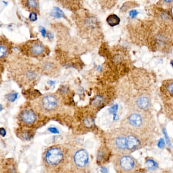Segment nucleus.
<instances>
[{
    "mask_svg": "<svg viewBox=\"0 0 173 173\" xmlns=\"http://www.w3.org/2000/svg\"><path fill=\"white\" fill-rule=\"evenodd\" d=\"M67 157V152L59 145H54L46 149L42 157L45 173H58L62 169Z\"/></svg>",
    "mask_w": 173,
    "mask_h": 173,
    "instance_id": "f257e3e1",
    "label": "nucleus"
},
{
    "mask_svg": "<svg viewBox=\"0 0 173 173\" xmlns=\"http://www.w3.org/2000/svg\"><path fill=\"white\" fill-rule=\"evenodd\" d=\"M114 157L115 167L122 173H133L140 167L138 161L130 154H116Z\"/></svg>",
    "mask_w": 173,
    "mask_h": 173,
    "instance_id": "f03ea898",
    "label": "nucleus"
},
{
    "mask_svg": "<svg viewBox=\"0 0 173 173\" xmlns=\"http://www.w3.org/2000/svg\"><path fill=\"white\" fill-rule=\"evenodd\" d=\"M128 134H116L110 139L109 145L116 154H130L128 149Z\"/></svg>",
    "mask_w": 173,
    "mask_h": 173,
    "instance_id": "7ed1b4c3",
    "label": "nucleus"
},
{
    "mask_svg": "<svg viewBox=\"0 0 173 173\" xmlns=\"http://www.w3.org/2000/svg\"><path fill=\"white\" fill-rule=\"evenodd\" d=\"M58 104V98L53 95H46L41 98L40 105L46 112H51L56 110Z\"/></svg>",
    "mask_w": 173,
    "mask_h": 173,
    "instance_id": "20e7f679",
    "label": "nucleus"
},
{
    "mask_svg": "<svg viewBox=\"0 0 173 173\" xmlns=\"http://www.w3.org/2000/svg\"><path fill=\"white\" fill-rule=\"evenodd\" d=\"M73 160L75 165L79 168H84L89 162V153L85 149H80L75 153Z\"/></svg>",
    "mask_w": 173,
    "mask_h": 173,
    "instance_id": "39448f33",
    "label": "nucleus"
},
{
    "mask_svg": "<svg viewBox=\"0 0 173 173\" xmlns=\"http://www.w3.org/2000/svg\"><path fill=\"white\" fill-rule=\"evenodd\" d=\"M29 51L34 56H40L45 52V48L41 42L34 41L29 44Z\"/></svg>",
    "mask_w": 173,
    "mask_h": 173,
    "instance_id": "423d86ee",
    "label": "nucleus"
},
{
    "mask_svg": "<svg viewBox=\"0 0 173 173\" xmlns=\"http://www.w3.org/2000/svg\"><path fill=\"white\" fill-rule=\"evenodd\" d=\"M128 122L133 128H140L143 124V119L140 114L133 113L128 116Z\"/></svg>",
    "mask_w": 173,
    "mask_h": 173,
    "instance_id": "0eeeda50",
    "label": "nucleus"
},
{
    "mask_svg": "<svg viewBox=\"0 0 173 173\" xmlns=\"http://www.w3.org/2000/svg\"><path fill=\"white\" fill-rule=\"evenodd\" d=\"M21 118L23 122L26 124H32L37 119L36 115L32 110H25L21 113Z\"/></svg>",
    "mask_w": 173,
    "mask_h": 173,
    "instance_id": "6e6552de",
    "label": "nucleus"
},
{
    "mask_svg": "<svg viewBox=\"0 0 173 173\" xmlns=\"http://www.w3.org/2000/svg\"><path fill=\"white\" fill-rule=\"evenodd\" d=\"M21 4L27 10L39 12V4L38 0H21Z\"/></svg>",
    "mask_w": 173,
    "mask_h": 173,
    "instance_id": "1a4fd4ad",
    "label": "nucleus"
},
{
    "mask_svg": "<svg viewBox=\"0 0 173 173\" xmlns=\"http://www.w3.org/2000/svg\"><path fill=\"white\" fill-rule=\"evenodd\" d=\"M137 105L139 108L142 109H146L148 108L149 105V100L148 98L145 96H141L137 100Z\"/></svg>",
    "mask_w": 173,
    "mask_h": 173,
    "instance_id": "9d476101",
    "label": "nucleus"
},
{
    "mask_svg": "<svg viewBox=\"0 0 173 173\" xmlns=\"http://www.w3.org/2000/svg\"><path fill=\"white\" fill-rule=\"evenodd\" d=\"M107 22L111 27H115L119 24L120 19L116 15H110L107 18Z\"/></svg>",
    "mask_w": 173,
    "mask_h": 173,
    "instance_id": "9b49d317",
    "label": "nucleus"
},
{
    "mask_svg": "<svg viewBox=\"0 0 173 173\" xmlns=\"http://www.w3.org/2000/svg\"><path fill=\"white\" fill-rule=\"evenodd\" d=\"M33 133L31 132V131L29 130L23 131L21 132L19 134V137L22 139L25 140L29 141L33 138L34 135Z\"/></svg>",
    "mask_w": 173,
    "mask_h": 173,
    "instance_id": "f8f14e48",
    "label": "nucleus"
},
{
    "mask_svg": "<svg viewBox=\"0 0 173 173\" xmlns=\"http://www.w3.org/2000/svg\"><path fill=\"white\" fill-rule=\"evenodd\" d=\"M50 15L54 18H60L64 17L65 14L64 12L60 8H58V7H55L51 11V12L50 13Z\"/></svg>",
    "mask_w": 173,
    "mask_h": 173,
    "instance_id": "ddd939ff",
    "label": "nucleus"
},
{
    "mask_svg": "<svg viewBox=\"0 0 173 173\" xmlns=\"http://www.w3.org/2000/svg\"><path fill=\"white\" fill-rule=\"evenodd\" d=\"M146 165L147 169L149 170H154L157 169L158 164L157 163L151 159H148L146 161Z\"/></svg>",
    "mask_w": 173,
    "mask_h": 173,
    "instance_id": "4468645a",
    "label": "nucleus"
},
{
    "mask_svg": "<svg viewBox=\"0 0 173 173\" xmlns=\"http://www.w3.org/2000/svg\"><path fill=\"white\" fill-rule=\"evenodd\" d=\"M41 67L44 71H45L46 73H47L50 72L52 69H53L54 64L51 62L46 61L43 62Z\"/></svg>",
    "mask_w": 173,
    "mask_h": 173,
    "instance_id": "2eb2a0df",
    "label": "nucleus"
},
{
    "mask_svg": "<svg viewBox=\"0 0 173 173\" xmlns=\"http://www.w3.org/2000/svg\"><path fill=\"white\" fill-rule=\"evenodd\" d=\"M18 96V94L16 93H11L7 95L6 98L9 102H13L15 101Z\"/></svg>",
    "mask_w": 173,
    "mask_h": 173,
    "instance_id": "dca6fc26",
    "label": "nucleus"
},
{
    "mask_svg": "<svg viewBox=\"0 0 173 173\" xmlns=\"http://www.w3.org/2000/svg\"><path fill=\"white\" fill-rule=\"evenodd\" d=\"M7 53V48L4 45H0V58L6 56Z\"/></svg>",
    "mask_w": 173,
    "mask_h": 173,
    "instance_id": "f3484780",
    "label": "nucleus"
},
{
    "mask_svg": "<svg viewBox=\"0 0 173 173\" xmlns=\"http://www.w3.org/2000/svg\"><path fill=\"white\" fill-rule=\"evenodd\" d=\"M29 20L31 21L35 22L38 19L37 13L35 12H31L29 15Z\"/></svg>",
    "mask_w": 173,
    "mask_h": 173,
    "instance_id": "a211bd4d",
    "label": "nucleus"
},
{
    "mask_svg": "<svg viewBox=\"0 0 173 173\" xmlns=\"http://www.w3.org/2000/svg\"><path fill=\"white\" fill-rule=\"evenodd\" d=\"M84 123L86 125V126L87 127H90L93 124V120H91V118H87L86 120H85Z\"/></svg>",
    "mask_w": 173,
    "mask_h": 173,
    "instance_id": "6ab92c4d",
    "label": "nucleus"
},
{
    "mask_svg": "<svg viewBox=\"0 0 173 173\" xmlns=\"http://www.w3.org/2000/svg\"><path fill=\"white\" fill-rule=\"evenodd\" d=\"M39 31L43 37H45L47 36L46 31L45 29L43 27H40Z\"/></svg>",
    "mask_w": 173,
    "mask_h": 173,
    "instance_id": "aec40b11",
    "label": "nucleus"
},
{
    "mask_svg": "<svg viewBox=\"0 0 173 173\" xmlns=\"http://www.w3.org/2000/svg\"><path fill=\"white\" fill-rule=\"evenodd\" d=\"M129 14H130V16L132 18H135L137 16L138 12L136 10H132L131 11H130Z\"/></svg>",
    "mask_w": 173,
    "mask_h": 173,
    "instance_id": "412c9836",
    "label": "nucleus"
},
{
    "mask_svg": "<svg viewBox=\"0 0 173 173\" xmlns=\"http://www.w3.org/2000/svg\"><path fill=\"white\" fill-rule=\"evenodd\" d=\"M48 130L49 131V132L53 133V134H58L59 133V131L57 129L54 127H50L49 128H48Z\"/></svg>",
    "mask_w": 173,
    "mask_h": 173,
    "instance_id": "4be33fe9",
    "label": "nucleus"
},
{
    "mask_svg": "<svg viewBox=\"0 0 173 173\" xmlns=\"http://www.w3.org/2000/svg\"><path fill=\"white\" fill-rule=\"evenodd\" d=\"M159 146L161 148H163L164 147H165V141L163 140V139H161L160 141H159Z\"/></svg>",
    "mask_w": 173,
    "mask_h": 173,
    "instance_id": "5701e85b",
    "label": "nucleus"
},
{
    "mask_svg": "<svg viewBox=\"0 0 173 173\" xmlns=\"http://www.w3.org/2000/svg\"><path fill=\"white\" fill-rule=\"evenodd\" d=\"M6 135V130L3 128H0V135L1 136L5 137Z\"/></svg>",
    "mask_w": 173,
    "mask_h": 173,
    "instance_id": "b1692460",
    "label": "nucleus"
},
{
    "mask_svg": "<svg viewBox=\"0 0 173 173\" xmlns=\"http://www.w3.org/2000/svg\"><path fill=\"white\" fill-rule=\"evenodd\" d=\"M168 90L169 91V92L171 93V94H173V83H172L168 85Z\"/></svg>",
    "mask_w": 173,
    "mask_h": 173,
    "instance_id": "393cba45",
    "label": "nucleus"
},
{
    "mask_svg": "<svg viewBox=\"0 0 173 173\" xmlns=\"http://www.w3.org/2000/svg\"><path fill=\"white\" fill-rule=\"evenodd\" d=\"M101 172L102 173H108V172L107 169L105 168H104V167H102V168H101Z\"/></svg>",
    "mask_w": 173,
    "mask_h": 173,
    "instance_id": "a878e982",
    "label": "nucleus"
},
{
    "mask_svg": "<svg viewBox=\"0 0 173 173\" xmlns=\"http://www.w3.org/2000/svg\"><path fill=\"white\" fill-rule=\"evenodd\" d=\"M58 2L62 3L63 4H66V3L67 2H69L70 1V0H58Z\"/></svg>",
    "mask_w": 173,
    "mask_h": 173,
    "instance_id": "bb28decb",
    "label": "nucleus"
},
{
    "mask_svg": "<svg viewBox=\"0 0 173 173\" xmlns=\"http://www.w3.org/2000/svg\"><path fill=\"white\" fill-rule=\"evenodd\" d=\"M47 36L49 39H52L54 38V35L53 34L51 33H48V34H47Z\"/></svg>",
    "mask_w": 173,
    "mask_h": 173,
    "instance_id": "cd10ccee",
    "label": "nucleus"
},
{
    "mask_svg": "<svg viewBox=\"0 0 173 173\" xmlns=\"http://www.w3.org/2000/svg\"><path fill=\"white\" fill-rule=\"evenodd\" d=\"M48 83H49V84H50V85H54V81H49L48 82Z\"/></svg>",
    "mask_w": 173,
    "mask_h": 173,
    "instance_id": "c85d7f7f",
    "label": "nucleus"
},
{
    "mask_svg": "<svg viewBox=\"0 0 173 173\" xmlns=\"http://www.w3.org/2000/svg\"><path fill=\"white\" fill-rule=\"evenodd\" d=\"M165 2L166 3H171L172 1H173V0H165Z\"/></svg>",
    "mask_w": 173,
    "mask_h": 173,
    "instance_id": "c756f323",
    "label": "nucleus"
},
{
    "mask_svg": "<svg viewBox=\"0 0 173 173\" xmlns=\"http://www.w3.org/2000/svg\"><path fill=\"white\" fill-rule=\"evenodd\" d=\"M3 110V106L1 104H0V111Z\"/></svg>",
    "mask_w": 173,
    "mask_h": 173,
    "instance_id": "7c9ffc66",
    "label": "nucleus"
},
{
    "mask_svg": "<svg viewBox=\"0 0 173 173\" xmlns=\"http://www.w3.org/2000/svg\"><path fill=\"white\" fill-rule=\"evenodd\" d=\"M141 173V172H136V173Z\"/></svg>",
    "mask_w": 173,
    "mask_h": 173,
    "instance_id": "2f4dec72",
    "label": "nucleus"
},
{
    "mask_svg": "<svg viewBox=\"0 0 173 173\" xmlns=\"http://www.w3.org/2000/svg\"><path fill=\"white\" fill-rule=\"evenodd\" d=\"M0 173H2V172H1V171H0Z\"/></svg>",
    "mask_w": 173,
    "mask_h": 173,
    "instance_id": "473e14b6",
    "label": "nucleus"
}]
</instances>
